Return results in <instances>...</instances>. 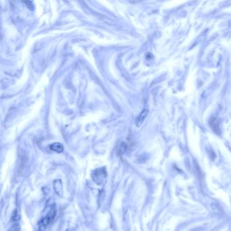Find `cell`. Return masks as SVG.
I'll return each mask as SVG.
<instances>
[{
	"mask_svg": "<svg viewBox=\"0 0 231 231\" xmlns=\"http://www.w3.org/2000/svg\"><path fill=\"white\" fill-rule=\"evenodd\" d=\"M56 214H57V211H56V209L53 207V208H52L48 214L45 218L42 219L40 222H39L38 231H42V230L44 229L46 226L50 224L54 220L56 216Z\"/></svg>",
	"mask_w": 231,
	"mask_h": 231,
	"instance_id": "1",
	"label": "cell"
},
{
	"mask_svg": "<svg viewBox=\"0 0 231 231\" xmlns=\"http://www.w3.org/2000/svg\"><path fill=\"white\" fill-rule=\"evenodd\" d=\"M148 114H149V111L147 109H145V110H143L142 111L141 113L139 115V116L138 117V118L136 119V123L137 126H140L142 124V123L144 122L145 119L147 117Z\"/></svg>",
	"mask_w": 231,
	"mask_h": 231,
	"instance_id": "2",
	"label": "cell"
},
{
	"mask_svg": "<svg viewBox=\"0 0 231 231\" xmlns=\"http://www.w3.org/2000/svg\"><path fill=\"white\" fill-rule=\"evenodd\" d=\"M50 148L52 150L55 151V152H57V153H62L64 149L62 145L58 142H55V143H53V144H52L50 146Z\"/></svg>",
	"mask_w": 231,
	"mask_h": 231,
	"instance_id": "3",
	"label": "cell"
},
{
	"mask_svg": "<svg viewBox=\"0 0 231 231\" xmlns=\"http://www.w3.org/2000/svg\"><path fill=\"white\" fill-rule=\"evenodd\" d=\"M14 230H17V226H14ZM12 229H14L13 227L10 229V230H11V231H13V230H12Z\"/></svg>",
	"mask_w": 231,
	"mask_h": 231,
	"instance_id": "4",
	"label": "cell"
}]
</instances>
